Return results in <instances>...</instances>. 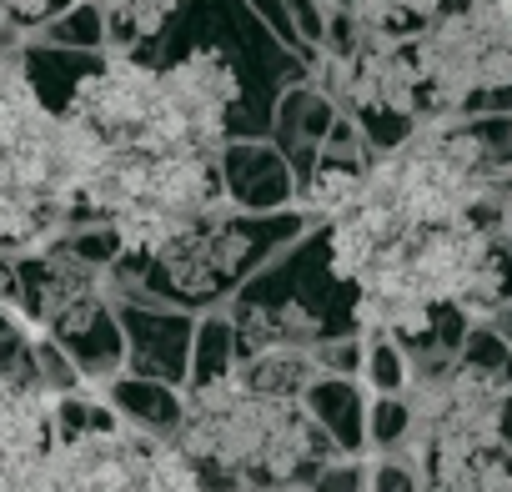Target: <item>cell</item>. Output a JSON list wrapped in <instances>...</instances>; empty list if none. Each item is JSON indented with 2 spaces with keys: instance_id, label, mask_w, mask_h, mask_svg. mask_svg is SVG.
Returning a JSON list of instances; mask_svg holds the SVG:
<instances>
[{
  "instance_id": "5b68a950",
  "label": "cell",
  "mask_w": 512,
  "mask_h": 492,
  "mask_svg": "<svg viewBox=\"0 0 512 492\" xmlns=\"http://www.w3.org/2000/svg\"><path fill=\"white\" fill-rule=\"evenodd\" d=\"M427 121H447L477 96L512 86V0H452L412 36Z\"/></svg>"
},
{
  "instance_id": "ba28073f",
  "label": "cell",
  "mask_w": 512,
  "mask_h": 492,
  "mask_svg": "<svg viewBox=\"0 0 512 492\" xmlns=\"http://www.w3.org/2000/svg\"><path fill=\"white\" fill-rule=\"evenodd\" d=\"M507 417V382L477 362H457L442 372H427L407 387L402 407V447L412 457L432 447H457V442H492Z\"/></svg>"
},
{
  "instance_id": "52a82bcc",
  "label": "cell",
  "mask_w": 512,
  "mask_h": 492,
  "mask_svg": "<svg viewBox=\"0 0 512 492\" xmlns=\"http://www.w3.org/2000/svg\"><path fill=\"white\" fill-rule=\"evenodd\" d=\"M312 81L327 101H337L342 116L387 111V116L427 121L422 71L412 61V41L402 36H377L332 16L327 41L317 46V61H312Z\"/></svg>"
},
{
  "instance_id": "277c9868",
  "label": "cell",
  "mask_w": 512,
  "mask_h": 492,
  "mask_svg": "<svg viewBox=\"0 0 512 492\" xmlns=\"http://www.w3.org/2000/svg\"><path fill=\"white\" fill-rule=\"evenodd\" d=\"M226 211L231 201L216 156L106 151L81 196V216L111 226L116 262H161L176 241Z\"/></svg>"
},
{
  "instance_id": "8fae6325",
  "label": "cell",
  "mask_w": 512,
  "mask_h": 492,
  "mask_svg": "<svg viewBox=\"0 0 512 492\" xmlns=\"http://www.w3.org/2000/svg\"><path fill=\"white\" fill-rule=\"evenodd\" d=\"M246 257V226L226 211V216H211L206 226H196L186 241H176L161 262H151L161 272V282L181 297H211L231 282V272L241 267Z\"/></svg>"
},
{
  "instance_id": "5bb4252c",
  "label": "cell",
  "mask_w": 512,
  "mask_h": 492,
  "mask_svg": "<svg viewBox=\"0 0 512 492\" xmlns=\"http://www.w3.org/2000/svg\"><path fill=\"white\" fill-rule=\"evenodd\" d=\"M56 11V0H0V56L26 51V36L41 31Z\"/></svg>"
},
{
  "instance_id": "30bf717a",
  "label": "cell",
  "mask_w": 512,
  "mask_h": 492,
  "mask_svg": "<svg viewBox=\"0 0 512 492\" xmlns=\"http://www.w3.org/2000/svg\"><path fill=\"white\" fill-rule=\"evenodd\" d=\"M166 71V91H171V106L191 136V146L201 156H216L221 161V146L231 136V111L241 101V81H236V66L201 46V51H186L181 61L161 66Z\"/></svg>"
},
{
  "instance_id": "7c38bea8",
  "label": "cell",
  "mask_w": 512,
  "mask_h": 492,
  "mask_svg": "<svg viewBox=\"0 0 512 492\" xmlns=\"http://www.w3.org/2000/svg\"><path fill=\"white\" fill-rule=\"evenodd\" d=\"M422 492H512V442H457L417 457Z\"/></svg>"
},
{
  "instance_id": "8992f818",
  "label": "cell",
  "mask_w": 512,
  "mask_h": 492,
  "mask_svg": "<svg viewBox=\"0 0 512 492\" xmlns=\"http://www.w3.org/2000/svg\"><path fill=\"white\" fill-rule=\"evenodd\" d=\"M81 121L106 151H146V156H201L171 106L166 71L136 61L131 51H111L91 66L61 106Z\"/></svg>"
},
{
  "instance_id": "7a4b0ae2",
  "label": "cell",
  "mask_w": 512,
  "mask_h": 492,
  "mask_svg": "<svg viewBox=\"0 0 512 492\" xmlns=\"http://www.w3.org/2000/svg\"><path fill=\"white\" fill-rule=\"evenodd\" d=\"M347 287L362 332L422 337L437 312L482 322L512 297V246L487 216L417 226L392 236Z\"/></svg>"
},
{
  "instance_id": "4fadbf2b",
  "label": "cell",
  "mask_w": 512,
  "mask_h": 492,
  "mask_svg": "<svg viewBox=\"0 0 512 492\" xmlns=\"http://www.w3.org/2000/svg\"><path fill=\"white\" fill-rule=\"evenodd\" d=\"M81 6L101 16V26L111 31L116 51H131V46L151 41L176 16L181 0H81Z\"/></svg>"
},
{
  "instance_id": "3957f363",
  "label": "cell",
  "mask_w": 512,
  "mask_h": 492,
  "mask_svg": "<svg viewBox=\"0 0 512 492\" xmlns=\"http://www.w3.org/2000/svg\"><path fill=\"white\" fill-rule=\"evenodd\" d=\"M171 442L206 472L211 487L241 492L307 482L332 457V442L307 412V397L267 392L241 367H221L186 392Z\"/></svg>"
},
{
  "instance_id": "9c48e42d",
  "label": "cell",
  "mask_w": 512,
  "mask_h": 492,
  "mask_svg": "<svg viewBox=\"0 0 512 492\" xmlns=\"http://www.w3.org/2000/svg\"><path fill=\"white\" fill-rule=\"evenodd\" d=\"M116 277H121L116 257H91V252H81V246L61 241V246H51V252L31 257L26 272H21L26 312L66 347L91 342L106 327Z\"/></svg>"
},
{
  "instance_id": "6da1fadb",
  "label": "cell",
  "mask_w": 512,
  "mask_h": 492,
  "mask_svg": "<svg viewBox=\"0 0 512 492\" xmlns=\"http://www.w3.org/2000/svg\"><path fill=\"white\" fill-rule=\"evenodd\" d=\"M507 161L452 121H417L412 136L362 161L352 201L327 221V262L337 282H352L382 246L417 226L487 216Z\"/></svg>"
}]
</instances>
